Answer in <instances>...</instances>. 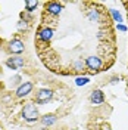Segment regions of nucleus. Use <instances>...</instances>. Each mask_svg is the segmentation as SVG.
I'll use <instances>...</instances> for the list:
<instances>
[{"label": "nucleus", "instance_id": "obj_9", "mask_svg": "<svg viewBox=\"0 0 128 130\" xmlns=\"http://www.w3.org/2000/svg\"><path fill=\"white\" fill-rule=\"evenodd\" d=\"M71 73L72 74H84L87 73V68H86V62L82 58H75L71 62Z\"/></svg>", "mask_w": 128, "mask_h": 130}, {"label": "nucleus", "instance_id": "obj_4", "mask_svg": "<svg viewBox=\"0 0 128 130\" xmlns=\"http://www.w3.org/2000/svg\"><path fill=\"white\" fill-rule=\"evenodd\" d=\"M37 41L38 43H46L47 44L49 41L53 39V28L52 27H47V25H41L40 28L37 30Z\"/></svg>", "mask_w": 128, "mask_h": 130}, {"label": "nucleus", "instance_id": "obj_3", "mask_svg": "<svg viewBox=\"0 0 128 130\" xmlns=\"http://www.w3.org/2000/svg\"><path fill=\"white\" fill-rule=\"evenodd\" d=\"M6 50H8V53L13 55V56H19L25 50V44L21 39H12L6 46Z\"/></svg>", "mask_w": 128, "mask_h": 130}, {"label": "nucleus", "instance_id": "obj_2", "mask_svg": "<svg viewBox=\"0 0 128 130\" xmlns=\"http://www.w3.org/2000/svg\"><path fill=\"white\" fill-rule=\"evenodd\" d=\"M22 118L28 124H32V123L38 121L40 120V114H38V108L34 105L32 102H28L25 104L24 108H22Z\"/></svg>", "mask_w": 128, "mask_h": 130}, {"label": "nucleus", "instance_id": "obj_13", "mask_svg": "<svg viewBox=\"0 0 128 130\" xmlns=\"http://www.w3.org/2000/svg\"><path fill=\"white\" fill-rule=\"evenodd\" d=\"M88 77H77V80H75V84L77 86H86L88 84Z\"/></svg>", "mask_w": 128, "mask_h": 130}, {"label": "nucleus", "instance_id": "obj_16", "mask_svg": "<svg viewBox=\"0 0 128 130\" xmlns=\"http://www.w3.org/2000/svg\"><path fill=\"white\" fill-rule=\"evenodd\" d=\"M0 75H2V70H0Z\"/></svg>", "mask_w": 128, "mask_h": 130}, {"label": "nucleus", "instance_id": "obj_1", "mask_svg": "<svg viewBox=\"0 0 128 130\" xmlns=\"http://www.w3.org/2000/svg\"><path fill=\"white\" fill-rule=\"evenodd\" d=\"M86 62V68H87V73L90 74H99L104 71L108 67L104 64V61L102 59L100 56H96V55H90L84 59Z\"/></svg>", "mask_w": 128, "mask_h": 130}, {"label": "nucleus", "instance_id": "obj_6", "mask_svg": "<svg viewBox=\"0 0 128 130\" xmlns=\"http://www.w3.org/2000/svg\"><path fill=\"white\" fill-rule=\"evenodd\" d=\"M62 9H63V3H57V2H47L44 5V12L49 13L50 16H53V18L60 15Z\"/></svg>", "mask_w": 128, "mask_h": 130}, {"label": "nucleus", "instance_id": "obj_17", "mask_svg": "<svg viewBox=\"0 0 128 130\" xmlns=\"http://www.w3.org/2000/svg\"><path fill=\"white\" fill-rule=\"evenodd\" d=\"M127 83H128V80H127Z\"/></svg>", "mask_w": 128, "mask_h": 130}, {"label": "nucleus", "instance_id": "obj_5", "mask_svg": "<svg viewBox=\"0 0 128 130\" xmlns=\"http://www.w3.org/2000/svg\"><path fill=\"white\" fill-rule=\"evenodd\" d=\"M52 98H53V90L52 89H40L35 93L34 102L38 104V105H44L49 101H52Z\"/></svg>", "mask_w": 128, "mask_h": 130}, {"label": "nucleus", "instance_id": "obj_15", "mask_svg": "<svg viewBox=\"0 0 128 130\" xmlns=\"http://www.w3.org/2000/svg\"><path fill=\"white\" fill-rule=\"evenodd\" d=\"M2 44H3V41H2V39H0V49L3 47V46H2Z\"/></svg>", "mask_w": 128, "mask_h": 130}, {"label": "nucleus", "instance_id": "obj_7", "mask_svg": "<svg viewBox=\"0 0 128 130\" xmlns=\"http://www.w3.org/2000/svg\"><path fill=\"white\" fill-rule=\"evenodd\" d=\"M32 89H34V84H32L31 81H24V83H21V84L18 86L15 95H16V98L22 99V98L28 96V95L32 92Z\"/></svg>", "mask_w": 128, "mask_h": 130}, {"label": "nucleus", "instance_id": "obj_14", "mask_svg": "<svg viewBox=\"0 0 128 130\" xmlns=\"http://www.w3.org/2000/svg\"><path fill=\"white\" fill-rule=\"evenodd\" d=\"M10 81H12L13 84H21V83H19V81H21V75H15V77H13Z\"/></svg>", "mask_w": 128, "mask_h": 130}, {"label": "nucleus", "instance_id": "obj_8", "mask_svg": "<svg viewBox=\"0 0 128 130\" xmlns=\"http://www.w3.org/2000/svg\"><path fill=\"white\" fill-rule=\"evenodd\" d=\"M6 67L8 68H10V70H21L22 67L25 65V59L22 56H10L6 59Z\"/></svg>", "mask_w": 128, "mask_h": 130}, {"label": "nucleus", "instance_id": "obj_12", "mask_svg": "<svg viewBox=\"0 0 128 130\" xmlns=\"http://www.w3.org/2000/svg\"><path fill=\"white\" fill-rule=\"evenodd\" d=\"M37 6H38V2H35V0H27L25 2V12L31 13L32 10H35Z\"/></svg>", "mask_w": 128, "mask_h": 130}, {"label": "nucleus", "instance_id": "obj_11", "mask_svg": "<svg viewBox=\"0 0 128 130\" xmlns=\"http://www.w3.org/2000/svg\"><path fill=\"white\" fill-rule=\"evenodd\" d=\"M56 121H57V117L55 114H44V115L40 117V123L44 127H50V126L56 124Z\"/></svg>", "mask_w": 128, "mask_h": 130}, {"label": "nucleus", "instance_id": "obj_10", "mask_svg": "<svg viewBox=\"0 0 128 130\" xmlns=\"http://www.w3.org/2000/svg\"><path fill=\"white\" fill-rule=\"evenodd\" d=\"M90 102L93 104V105H102L104 102V93L102 90H93L91 93H90Z\"/></svg>", "mask_w": 128, "mask_h": 130}]
</instances>
